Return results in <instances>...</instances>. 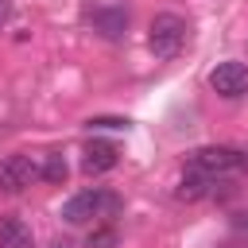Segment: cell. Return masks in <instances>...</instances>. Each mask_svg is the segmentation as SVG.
<instances>
[{"instance_id":"14","label":"cell","mask_w":248,"mask_h":248,"mask_svg":"<svg viewBox=\"0 0 248 248\" xmlns=\"http://www.w3.org/2000/svg\"><path fill=\"white\" fill-rule=\"evenodd\" d=\"M50 248H74L70 240H50Z\"/></svg>"},{"instance_id":"5","label":"cell","mask_w":248,"mask_h":248,"mask_svg":"<svg viewBox=\"0 0 248 248\" xmlns=\"http://www.w3.org/2000/svg\"><path fill=\"white\" fill-rule=\"evenodd\" d=\"M39 178V167L27 155H8L0 159V194H19Z\"/></svg>"},{"instance_id":"2","label":"cell","mask_w":248,"mask_h":248,"mask_svg":"<svg viewBox=\"0 0 248 248\" xmlns=\"http://www.w3.org/2000/svg\"><path fill=\"white\" fill-rule=\"evenodd\" d=\"M112 213H120V198L112 194V190H81V194H74L66 205H62V221L66 225H85V221H93V217H112Z\"/></svg>"},{"instance_id":"11","label":"cell","mask_w":248,"mask_h":248,"mask_svg":"<svg viewBox=\"0 0 248 248\" xmlns=\"http://www.w3.org/2000/svg\"><path fill=\"white\" fill-rule=\"evenodd\" d=\"M116 244V229H93L89 232V248H112Z\"/></svg>"},{"instance_id":"6","label":"cell","mask_w":248,"mask_h":248,"mask_svg":"<svg viewBox=\"0 0 248 248\" xmlns=\"http://www.w3.org/2000/svg\"><path fill=\"white\" fill-rule=\"evenodd\" d=\"M116 159H120V151H116V143H108V140H89L85 151H81L85 174H105V170L116 167Z\"/></svg>"},{"instance_id":"15","label":"cell","mask_w":248,"mask_h":248,"mask_svg":"<svg viewBox=\"0 0 248 248\" xmlns=\"http://www.w3.org/2000/svg\"><path fill=\"white\" fill-rule=\"evenodd\" d=\"M240 170L248 174V151H240Z\"/></svg>"},{"instance_id":"12","label":"cell","mask_w":248,"mask_h":248,"mask_svg":"<svg viewBox=\"0 0 248 248\" xmlns=\"http://www.w3.org/2000/svg\"><path fill=\"white\" fill-rule=\"evenodd\" d=\"M89 128H128V120H120V116H93Z\"/></svg>"},{"instance_id":"3","label":"cell","mask_w":248,"mask_h":248,"mask_svg":"<svg viewBox=\"0 0 248 248\" xmlns=\"http://www.w3.org/2000/svg\"><path fill=\"white\" fill-rule=\"evenodd\" d=\"M190 167L194 170H205L209 178H225L240 167V151L236 147H225V143H213V147H198L190 151Z\"/></svg>"},{"instance_id":"13","label":"cell","mask_w":248,"mask_h":248,"mask_svg":"<svg viewBox=\"0 0 248 248\" xmlns=\"http://www.w3.org/2000/svg\"><path fill=\"white\" fill-rule=\"evenodd\" d=\"M12 19V0H0V27Z\"/></svg>"},{"instance_id":"9","label":"cell","mask_w":248,"mask_h":248,"mask_svg":"<svg viewBox=\"0 0 248 248\" xmlns=\"http://www.w3.org/2000/svg\"><path fill=\"white\" fill-rule=\"evenodd\" d=\"M0 248H35V236L19 217L8 213V217H0Z\"/></svg>"},{"instance_id":"8","label":"cell","mask_w":248,"mask_h":248,"mask_svg":"<svg viewBox=\"0 0 248 248\" xmlns=\"http://www.w3.org/2000/svg\"><path fill=\"white\" fill-rule=\"evenodd\" d=\"M89 19L105 39H124V31H128V12L124 8H97Z\"/></svg>"},{"instance_id":"1","label":"cell","mask_w":248,"mask_h":248,"mask_svg":"<svg viewBox=\"0 0 248 248\" xmlns=\"http://www.w3.org/2000/svg\"><path fill=\"white\" fill-rule=\"evenodd\" d=\"M186 35H190V27H186L182 16H174V12H159V16L151 19V27H147V46H151L155 58L170 62V58L182 54Z\"/></svg>"},{"instance_id":"10","label":"cell","mask_w":248,"mask_h":248,"mask_svg":"<svg viewBox=\"0 0 248 248\" xmlns=\"http://www.w3.org/2000/svg\"><path fill=\"white\" fill-rule=\"evenodd\" d=\"M66 174H70V167H66V159H62L58 151H50V155L43 159V167H39V178H43V182H54V186H62Z\"/></svg>"},{"instance_id":"4","label":"cell","mask_w":248,"mask_h":248,"mask_svg":"<svg viewBox=\"0 0 248 248\" xmlns=\"http://www.w3.org/2000/svg\"><path fill=\"white\" fill-rule=\"evenodd\" d=\"M209 85L221 97H244L248 93V62H217L209 70Z\"/></svg>"},{"instance_id":"7","label":"cell","mask_w":248,"mask_h":248,"mask_svg":"<svg viewBox=\"0 0 248 248\" xmlns=\"http://www.w3.org/2000/svg\"><path fill=\"white\" fill-rule=\"evenodd\" d=\"M213 186H217V178H209L205 170H194V167H186V174L178 178V198L182 202H202V198H213Z\"/></svg>"}]
</instances>
